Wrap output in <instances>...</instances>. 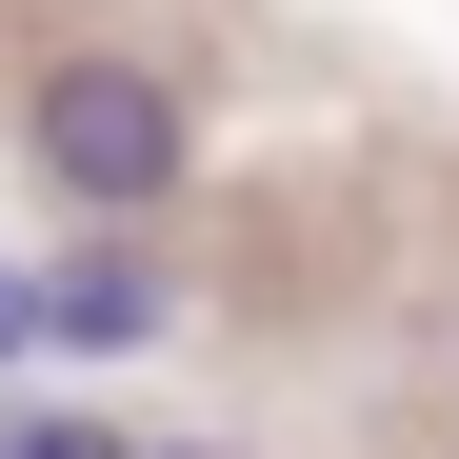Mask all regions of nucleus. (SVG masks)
<instances>
[{
    "mask_svg": "<svg viewBox=\"0 0 459 459\" xmlns=\"http://www.w3.org/2000/svg\"><path fill=\"white\" fill-rule=\"evenodd\" d=\"M21 160L81 200V220H160V200H180V160H200V120H180V81H160V60L81 40V60H40V100H21Z\"/></svg>",
    "mask_w": 459,
    "mask_h": 459,
    "instance_id": "1",
    "label": "nucleus"
},
{
    "mask_svg": "<svg viewBox=\"0 0 459 459\" xmlns=\"http://www.w3.org/2000/svg\"><path fill=\"white\" fill-rule=\"evenodd\" d=\"M40 299H60V340H81V359H140V340L180 320V280L140 260V220H81V260H60Z\"/></svg>",
    "mask_w": 459,
    "mask_h": 459,
    "instance_id": "2",
    "label": "nucleus"
},
{
    "mask_svg": "<svg viewBox=\"0 0 459 459\" xmlns=\"http://www.w3.org/2000/svg\"><path fill=\"white\" fill-rule=\"evenodd\" d=\"M0 459H140L120 420H60V400H0Z\"/></svg>",
    "mask_w": 459,
    "mask_h": 459,
    "instance_id": "3",
    "label": "nucleus"
},
{
    "mask_svg": "<svg viewBox=\"0 0 459 459\" xmlns=\"http://www.w3.org/2000/svg\"><path fill=\"white\" fill-rule=\"evenodd\" d=\"M40 340H60V299H40L21 260H0V359H40Z\"/></svg>",
    "mask_w": 459,
    "mask_h": 459,
    "instance_id": "4",
    "label": "nucleus"
},
{
    "mask_svg": "<svg viewBox=\"0 0 459 459\" xmlns=\"http://www.w3.org/2000/svg\"><path fill=\"white\" fill-rule=\"evenodd\" d=\"M180 459H200V439H180Z\"/></svg>",
    "mask_w": 459,
    "mask_h": 459,
    "instance_id": "5",
    "label": "nucleus"
}]
</instances>
